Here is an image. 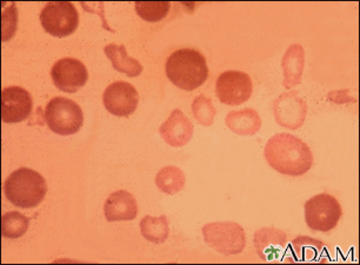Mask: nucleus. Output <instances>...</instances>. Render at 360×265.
Masks as SVG:
<instances>
[{
  "label": "nucleus",
  "instance_id": "1",
  "mask_svg": "<svg viewBox=\"0 0 360 265\" xmlns=\"http://www.w3.org/2000/svg\"><path fill=\"white\" fill-rule=\"evenodd\" d=\"M267 163L283 175L302 176L314 165L310 147L299 137L279 132L267 141L264 151Z\"/></svg>",
  "mask_w": 360,
  "mask_h": 265
},
{
  "label": "nucleus",
  "instance_id": "2",
  "mask_svg": "<svg viewBox=\"0 0 360 265\" xmlns=\"http://www.w3.org/2000/svg\"><path fill=\"white\" fill-rule=\"evenodd\" d=\"M166 76L180 90H195L209 76L206 59L199 50L183 48L173 52L166 61Z\"/></svg>",
  "mask_w": 360,
  "mask_h": 265
},
{
  "label": "nucleus",
  "instance_id": "3",
  "mask_svg": "<svg viewBox=\"0 0 360 265\" xmlns=\"http://www.w3.org/2000/svg\"><path fill=\"white\" fill-rule=\"evenodd\" d=\"M4 193L8 201L15 207L34 208L45 198L46 181L32 169L20 168L12 172L5 181Z\"/></svg>",
  "mask_w": 360,
  "mask_h": 265
},
{
  "label": "nucleus",
  "instance_id": "4",
  "mask_svg": "<svg viewBox=\"0 0 360 265\" xmlns=\"http://www.w3.org/2000/svg\"><path fill=\"white\" fill-rule=\"evenodd\" d=\"M44 118L49 128L63 137L79 132L84 123L83 111L79 104L64 97H53L46 104Z\"/></svg>",
  "mask_w": 360,
  "mask_h": 265
},
{
  "label": "nucleus",
  "instance_id": "5",
  "mask_svg": "<svg viewBox=\"0 0 360 265\" xmlns=\"http://www.w3.org/2000/svg\"><path fill=\"white\" fill-rule=\"evenodd\" d=\"M202 235L205 243L221 254H242L245 249V231L238 223H209L202 226Z\"/></svg>",
  "mask_w": 360,
  "mask_h": 265
},
{
  "label": "nucleus",
  "instance_id": "6",
  "mask_svg": "<svg viewBox=\"0 0 360 265\" xmlns=\"http://www.w3.org/2000/svg\"><path fill=\"white\" fill-rule=\"evenodd\" d=\"M304 208L307 226L314 231H331L342 219V205L335 196L328 193H319L307 200Z\"/></svg>",
  "mask_w": 360,
  "mask_h": 265
},
{
  "label": "nucleus",
  "instance_id": "7",
  "mask_svg": "<svg viewBox=\"0 0 360 265\" xmlns=\"http://www.w3.org/2000/svg\"><path fill=\"white\" fill-rule=\"evenodd\" d=\"M40 22L51 36L65 38L78 29L79 13L70 1H53L45 5L40 13Z\"/></svg>",
  "mask_w": 360,
  "mask_h": 265
},
{
  "label": "nucleus",
  "instance_id": "8",
  "mask_svg": "<svg viewBox=\"0 0 360 265\" xmlns=\"http://www.w3.org/2000/svg\"><path fill=\"white\" fill-rule=\"evenodd\" d=\"M252 80L249 74L240 71H227L217 79V97L227 106L244 104L252 95Z\"/></svg>",
  "mask_w": 360,
  "mask_h": 265
},
{
  "label": "nucleus",
  "instance_id": "9",
  "mask_svg": "<svg viewBox=\"0 0 360 265\" xmlns=\"http://www.w3.org/2000/svg\"><path fill=\"white\" fill-rule=\"evenodd\" d=\"M51 76L58 90L65 93H77L86 85L89 72L82 61L73 57H64L53 64Z\"/></svg>",
  "mask_w": 360,
  "mask_h": 265
},
{
  "label": "nucleus",
  "instance_id": "10",
  "mask_svg": "<svg viewBox=\"0 0 360 265\" xmlns=\"http://www.w3.org/2000/svg\"><path fill=\"white\" fill-rule=\"evenodd\" d=\"M103 102L108 113L127 118L137 109L139 95L134 85L125 81H115L105 90Z\"/></svg>",
  "mask_w": 360,
  "mask_h": 265
},
{
  "label": "nucleus",
  "instance_id": "11",
  "mask_svg": "<svg viewBox=\"0 0 360 265\" xmlns=\"http://www.w3.org/2000/svg\"><path fill=\"white\" fill-rule=\"evenodd\" d=\"M274 118L278 125L288 129H298L307 120V104L297 92H286L274 102Z\"/></svg>",
  "mask_w": 360,
  "mask_h": 265
},
{
  "label": "nucleus",
  "instance_id": "12",
  "mask_svg": "<svg viewBox=\"0 0 360 265\" xmlns=\"http://www.w3.org/2000/svg\"><path fill=\"white\" fill-rule=\"evenodd\" d=\"M32 97L22 87H6L1 90V120L5 123H18L29 118L32 111Z\"/></svg>",
  "mask_w": 360,
  "mask_h": 265
},
{
  "label": "nucleus",
  "instance_id": "13",
  "mask_svg": "<svg viewBox=\"0 0 360 265\" xmlns=\"http://www.w3.org/2000/svg\"><path fill=\"white\" fill-rule=\"evenodd\" d=\"M288 235L274 226L262 228L255 233V247L264 261H281L288 249Z\"/></svg>",
  "mask_w": 360,
  "mask_h": 265
},
{
  "label": "nucleus",
  "instance_id": "14",
  "mask_svg": "<svg viewBox=\"0 0 360 265\" xmlns=\"http://www.w3.org/2000/svg\"><path fill=\"white\" fill-rule=\"evenodd\" d=\"M193 123L180 109H174L169 118L159 127L162 140L171 147H184L193 137Z\"/></svg>",
  "mask_w": 360,
  "mask_h": 265
},
{
  "label": "nucleus",
  "instance_id": "15",
  "mask_svg": "<svg viewBox=\"0 0 360 265\" xmlns=\"http://www.w3.org/2000/svg\"><path fill=\"white\" fill-rule=\"evenodd\" d=\"M104 214L108 222L134 221L138 215L137 201L134 195L127 190H118L108 197Z\"/></svg>",
  "mask_w": 360,
  "mask_h": 265
},
{
  "label": "nucleus",
  "instance_id": "16",
  "mask_svg": "<svg viewBox=\"0 0 360 265\" xmlns=\"http://www.w3.org/2000/svg\"><path fill=\"white\" fill-rule=\"evenodd\" d=\"M305 64V50L299 43L291 45L285 52L281 67L284 73L283 86L286 90H291L292 87L297 86L302 81Z\"/></svg>",
  "mask_w": 360,
  "mask_h": 265
},
{
  "label": "nucleus",
  "instance_id": "17",
  "mask_svg": "<svg viewBox=\"0 0 360 265\" xmlns=\"http://www.w3.org/2000/svg\"><path fill=\"white\" fill-rule=\"evenodd\" d=\"M225 122L231 132L242 137H253L262 128V118L258 111L252 108L230 111Z\"/></svg>",
  "mask_w": 360,
  "mask_h": 265
},
{
  "label": "nucleus",
  "instance_id": "18",
  "mask_svg": "<svg viewBox=\"0 0 360 265\" xmlns=\"http://www.w3.org/2000/svg\"><path fill=\"white\" fill-rule=\"evenodd\" d=\"M104 52L106 57L111 60L112 66L115 67V71L124 73L130 78H137L143 73L144 67L137 59L129 57L127 47L124 45L110 43L105 46Z\"/></svg>",
  "mask_w": 360,
  "mask_h": 265
},
{
  "label": "nucleus",
  "instance_id": "19",
  "mask_svg": "<svg viewBox=\"0 0 360 265\" xmlns=\"http://www.w3.org/2000/svg\"><path fill=\"white\" fill-rule=\"evenodd\" d=\"M325 244L310 237L299 236L292 240V252L297 261H318L323 259Z\"/></svg>",
  "mask_w": 360,
  "mask_h": 265
},
{
  "label": "nucleus",
  "instance_id": "20",
  "mask_svg": "<svg viewBox=\"0 0 360 265\" xmlns=\"http://www.w3.org/2000/svg\"><path fill=\"white\" fill-rule=\"evenodd\" d=\"M186 177L181 169L174 165H167L159 170L155 176V184L158 189L167 195H174L184 189Z\"/></svg>",
  "mask_w": 360,
  "mask_h": 265
},
{
  "label": "nucleus",
  "instance_id": "21",
  "mask_svg": "<svg viewBox=\"0 0 360 265\" xmlns=\"http://www.w3.org/2000/svg\"><path fill=\"white\" fill-rule=\"evenodd\" d=\"M141 235L151 243L162 244L169 235V219L166 216H145L141 221Z\"/></svg>",
  "mask_w": 360,
  "mask_h": 265
},
{
  "label": "nucleus",
  "instance_id": "22",
  "mask_svg": "<svg viewBox=\"0 0 360 265\" xmlns=\"http://www.w3.org/2000/svg\"><path fill=\"white\" fill-rule=\"evenodd\" d=\"M30 219L18 212H6L1 217V233L6 238L15 240L24 236L29 230Z\"/></svg>",
  "mask_w": 360,
  "mask_h": 265
},
{
  "label": "nucleus",
  "instance_id": "23",
  "mask_svg": "<svg viewBox=\"0 0 360 265\" xmlns=\"http://www.w3.org/2000/svg\"><path fill=\"white\" fill-rule=\"evenodd\" d=\"M171 4L167 1H137L136 11L143 20L148 22H160L169 15Z\"/></svg>",
  "mask_w": 360,
  "mask_h": 265
},
{
  "label": "nucleus",
  "instance_id": "24",
  "mask_svg": "<svg viewBox=\"0 0 360 265\" xmlns=\"http://www.w3.org/2000/svg\"><path fill=\"white\" fill-rule=\"evenodd\" d=\"M192 113L200 125L210 127L213 125L217 109L213 106L212 100L210 97H205V95H199L192 102Z\"/></svg>",
  "mask_w": 360,
  "mask_h": 265
},
{
  "label": "nucleus",
  "instance_id": "25",
  "mask_svg": "<svg viewBox=\"0 0 360 265\" xmlns=\"http://www.w3.org/2000/svg\"><path fill=\"white\" fill-rule=\"evenodd\" d=\"M3 41H8L15 36V29H17V10L15 5H10V10L5 8L3 13Z\"/></svg>",
  "mask_w": 360,
  "mask_h": 265
}]
</instances>
